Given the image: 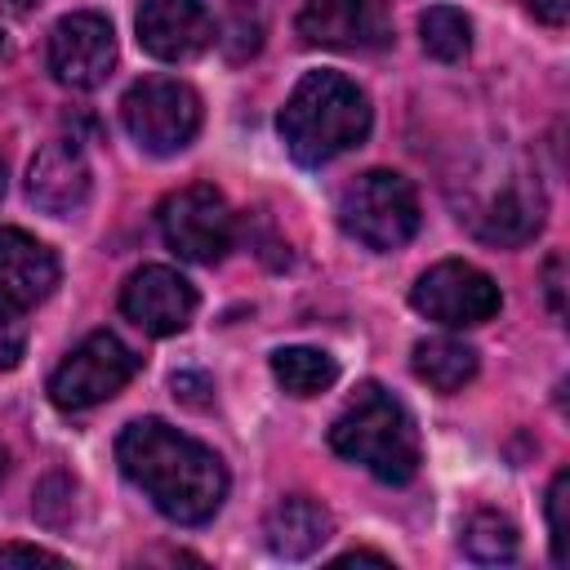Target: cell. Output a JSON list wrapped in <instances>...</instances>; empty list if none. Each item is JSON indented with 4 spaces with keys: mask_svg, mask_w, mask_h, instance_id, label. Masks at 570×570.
<instances>
[{
    "mask_svg": "<svg viewBox=\"0 0 570 570\" xmlns=\"http://www.w3.org/2000/svg\"><path fill=\"white\" fill-rule=\"evenodd\" d=\"M116 463L178 525H205L227 499L223 459L165 419H134L116 441Z\"/></svg>",
    "mask_w": 570,
    "mask_h": 570,
    "instance_id": "obj_1",
    "label": "cell"
},
{
    "mask_svg": "<svg viewBox=\"0 0 570 570\" xmlns=\"http://www.w3.org/2000/svg\"><path fill=\"white\" fill-rule=\"evenodd\" d=\"M365 134H370V98L356 89V80L338 71H307L281 107V142L307 169L330 165L334 156L361 147Z\"/></svg>",
    "mask_w": 570,
    "mask_h": 570,
    "instance_id": "obj_2",
    "label": "cell"
},
{
    "mask_svg": "<svg viewBox=\"0 0 570 570\" xmlns=\"http://www.w3.org/2000/svg\"><path fill=\"white\" fill-rule=\"evenodd\" d=\"M330 445H334V454H343L347 463H361L383 485L414 481V472L423 463L419 428H414L410 410L383 383H361L352 392V401L330 423Z\"/></svg>",
    "mask_w": 570,
    "mask_h": 570,
    "instance_id": "obj_3",
    "label": "cell"
},
{
    "mask_svg": "<svg viewBox=\"0 0 570 570\" xmlns=\"http://www.w3.org/2000/svg\"><path fill=\"white\" fill-rule=\"evenodd\" d=\"M338 227L361 240L365 249H401L414 232H419V196L410 187V178L392 174V169H365L356 174L343 191H338Z\"/></svg>",
    "mask_w": 570,
    "mask_h": 570,
    "instance_id": "obj_4",
    "label": "cell"
},
{
    "mask_svg": "<svg viewBox=\"0 0 570 570\" xmlns=\"http://www.w3.org/2000/svg\"><path fill=\"white\" fill-rule=\"evenodd\" d=\"M125 134L147 156H174L183 151L200 129V98L187 80L174 76H142L120 98Z\"/></svg>",
    "mask_w": 570,
    "mask_h": 570,
    "instance_id": "obj_5",
    "label": "cell"
},
{
    "mask_svg": "<svg viewBox=\"0 0 570 570\" xmlns=\"http://www.w3.org/2000/svg\"><path fill=\"white\" fill-rule=\"evenodd\" d=\"M156 223H160L165 245H169L178 258L205 263V267L218 263V258L232 249V232H236L223 191L209 187V183H187V187L169 191V196L160 200Z\"/></svg>",
    "mask_w": 570,
    "mask_h": 570,
    "instance_id": "obj_6",
    "label": "cell"
},
{
    "mask_svg": "<svg viewBox=\"0 0 570 570\" xmlns=\"http://www.w3.org/2000/svg\"><path fill=\"white\" fill-rule=\"evenodd\" d=\"M134 374H138V356L116 334L98 330L62 356V365L49 379V401L58 410H89L111 401Z\"/></svg>",
    "mask_w": 570,
    "mask_h": 570,
    "instance_id": "obj_7",
    "label": "cell"
},
{
    "mask_svg": "<svg viewBox=\"0 0 570 570\" xmlns=\"http://www.w3.org/2000/svg\"><path fill=\"white\" fill-rule=\"evenodd\" d=\"M410 303H414L419 316H428L445 330H472V325H485L499 312L503 294L481 267H472L463 258H445V263L428 267L414 281Z\"/></svg>",
    "mask_w": 570,
    "mask_h": 570,
    "instance_id": "obj_8",
    "label": "cell"
},
{
    "mask_svg": "<svg viewBox=\"0 0 570 570\" xmlns=\"http://www.w3.org/2000/svg\"><path fill=\"white\" fill-rule=\"evenodd\" d=\"M116 67V31L102 13L80 9L49 31V71L67 89H98Z\"/></svg>",
    "mask_w": 570,
    "mask_h": 570,
    "instance_id": "obj_9",
    "label": "cell"
},
{
    "mask_svg": "<svg viewBox=\"0 0 570 570\" xmlns=\"http://www.w3.org/2000/svg\"><path fill=\"white\" fill-rule=\"evenodd\" d=\"M120 312L151 338H169L191 325L196 316V289L174 267H138L120 289Z\"/></svg>",
    "mask_w": 570,
    "mask_h": 570,
    "instance_id": "obj_10",
    "label": "cell"
},
{
    "mask_svg": "<svg viewBox=\"0 0 570 570\" xmlns=\"http://www.w3.org/2000/svg\"><path fill=\"white\" fill-rule=\"evenodd\" d=\"M134 27H138V45L160 62H187L205 53L218 36L200 0H142Z\"/></svg>",
    "mask_w": 570,
    "mask_h": 570,
    "instance_id": "obj_11",
    "label": "cell"
},
{
    "mask_svg": "<svg viewBox=\"0 0 570 570\" xmlns=\"http://www.w3.org/2000/svg\"><path fill=\"white\" fill-rule=\"evenodd\" d=\"M89 187H94V169L71 138L45 142L27 165V200L40 214H53V218L80 214L89 200Z\"/></svg>",
    "mask_w": 570,
    "mask_h": 570,
    "instance_id": "obj_12",
    "label": "cell"
},
{
    "mask_svg": "<svg viewBox=\"0 0 570 570\" xmlns=\"http://www.w3.org/2000/svg\"><path fill=\"white\" fill-rule=\"evenodd\" d=\"M463 218L490 245H525L543 227V191L525 174H512L503 178V187H490L481 205Z\"/></svg>",
    "mask_w": 570,
    "mask_h": 570,
    "instance_id": "obj_13",
    "label": "cell"
},
{
    "mask_svg": "<svg viewBox=\"0 0 570 570\" xmlns=\"http://www.w3.org/2000/svg\"><path fill=\"white\" fill-rule=\"evenodd\" d=\"M298 36L325 49H365L387 40L383 0H307L298 13Z\"/></svg>",
    "mask_w": 570,
    "mask_h": 570,
    "instance_id": "obj_14",
    "label": "cell"
},
{
    "mask_svg": "<svg viewBox=\"0 0 570 570\" xmlns=\"http://www.w3.org/2000/svg\"><path fill=\"white\" fill-rule=\"evenodd\" d=\"M58 254L22 227H0V294L31 307L58 289Z\"/></svg>",
    "mask_w": 570,
    "mask_h": 570,
    "instance_id": "obj_15",
    "label": "cell"
},
{
    "mask_svg": "<svg viewBox=\"0 0 570 570\" xmlns=\"http://www.w3.org/2000/svg\"><path fill=\"white\" fill-rule=\"evenodd\" d=\"M330 534H334V517L325 512V503H316L307 494H285L263 517V543H267V552H276L285 561H303V557L321 552V543Z\"/></svg>",
    "mask_w": 570,
    "mask_h": 570,
    "instance_id": "obj_16",
    "label": "cell"
},
{
    "mask_svg": "<svg viewBox=\"0 0 570 570\" xmlns=\"http://www.w3.org/2000/svg\"><path fill=\"white\" fill-rule=\"evenodd\" d=\"M414 374L432 387V392H459L463 383L476 379V347L463 343V338H450V334H436V338H423L414 343V356H410Z\"/></svg>",
    "mask_w": 570,
    "mask_h": 570,
    "instance_id": "obj_17",
    "label": "cell"
},
{
    "mask_svg": "<svg viewBox=\"0 0 570 570\" xmlns=\"http://www.w3.org/2000/svg\"><path fill=\"white\" fill-rule=\"evenodd\" d=\"M272 374L289 396H316V392L334 387L338 361L321 347H281V352H272Z\"/></svg>",
    "mask_w": 570,
    "mask_h": 570,
    "instance_id": "obj_18",
    "label": "cell"
},
{
    "mask_svg": "<svg viewBox=\"0 0 570 570\" xmlns=\"http://www.w3.org/2000/svg\"><path fill=\"white\" fill-rule=\"evenodd\" d=\"M419 40H423V53L436 58V62H459L468 49H472V22L468 13H459L454 4H432L423 9L419 18Z\"/></svg>",
    "mask_w": 570,
    "mask_h": 570,
    "instance_id": "obj_19",
    "label": "cell"
},
{
    "mask_svg": "<svg viewBox=\"0 0 570 570\" xmlns=\"http://www.w3.org/2000/svg\"><path fill=\"white\" fill-rule=\"evenodd\" d=\"M463 552L481 566H499L517 557V525L499 512H472L463 525Z\"/></svg>",
    "mask_w": 570,
    "mask_h": 570,
    "instance_id": "obj_20",
    "label": "cell"
},
{
    "mask_svg": "<svg viewBox=\"0 0 570 570\" xmlns=\"http://www.w3.org/2000/svg\"><path fill=\"white\" fill-rule=\"evenodd\" d=\"M27 356V312L0 294V370H13Z\"/></svg>",
    "mask_w": 570,
    "mask_h": 570,
    "instance_id": "obj_21",
    "label": "cell"
},
{
    "mask_svg": "<svg viewBox=\"0 0 570 570\" xmlns=\"http://www.w3.org/2000/svg\"><path fill=\"white\" fill-rule=\"evenodd\" d=\"M566 503H570V472L561 468L548 485V534H552V561L566 566L570 548H566Z\"/></svg>",
    "mask_w": 570,
    "mask_h": 570,
    "instance_id": "obj_22",
    "label": "cell"
},
{
    "mask_svg": "<svg viewBox=\"0 0 570 570\" xmlns=\"http://www.w3.org/2000/svg\"><path fill=\"white\" fill-rule=\"evenodd\" d=\"M232 22H227V31L240 40V49H236V58H245V53H254L258 45H263V9H258V0H232ZM227 36V40H232Z\"/></svg>",
    "mask_w": 570,
    "mask_h": 570,
    "instance_id": "obj_23",
    "label": "cell"
},
{
    "mask_svg": "<svg viewBox=\"0 0 570 570\" xmlns=\"http://www.w3.org/2000/svg\"><path fill=\"white\" fill-rule=\"evenodd\" d=\"M0 566H62V557L36 543H0Z\"/></svg>",
    "mask_w": 570,
    "mask_h": 570,
    "instance_id": "obj_24",
    "label": "cell"
},
{
    "mask_svg": "<svg viewBox=\"0 0 570 570\" xmlns=\"http://www.w3.org/2000/svg\"><path fill=\"white\" fill-rule=\"evenodd\" d=\"M543 276H548V298H552V312L561 316V312H566V307H561V254H552V258H548V272H543Z\"/></svg>",
    "mask_w": 570,
    "mask_h": 570,
    "instance_id": "obj_25",
    "label": "cell"
},
{
    "mask_svg": "<svg viewBox=\"0 0 570 570\" xmlns=\"http://www.w3.org/2000/svg\"><path fill=\"white\" fill-rule=\"evenodd\" d=\"M525 9L539 13L543 22H561V18H566V4H561V0H525Z\"/></svg>",
    "mask_w": 570,
    "mask_h": 570,
    "instance_id": "obj_26",
    "label": "cell"
},
{
    "mask_svg": "<svg viewBox=\"0 0 570 570\" xmlns=\"http://www.w3.org/2000/svg\"><path fill=\"white\" fill-rule=\"evenodd\" d=\"M0 196H4V160H0Z\"/></svg>",
    "mask_w": 570,
    "mask_h": 570,
    "instance_id": "obj_27",
    "label": "cell"
},
{
    "mask_svg": "<svg viewBox=\"0 0 570 570\" xmlns=\"http://www.w3.org/2000/svg\"><path fill=\"white\" fill-rule=\"evenodd\" d=\"M4 468H9V463H4V450H0V476H4Z\"/></svg>",
    "mask_w": 570,
    "mask_h": 570,
    "instance_id": "obj_28",
    "label": "cell"
}]
</instances>
